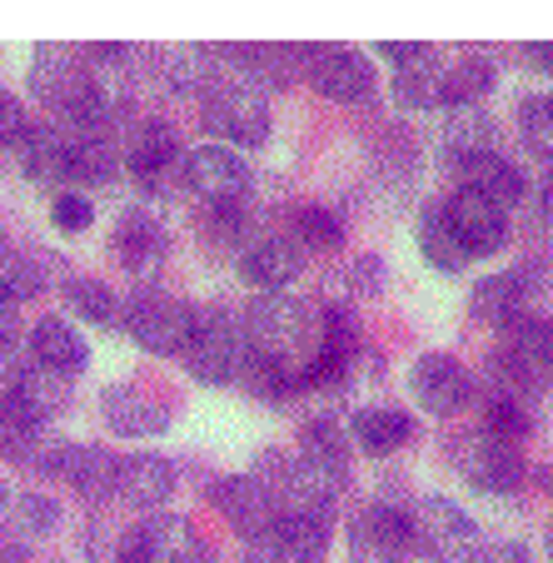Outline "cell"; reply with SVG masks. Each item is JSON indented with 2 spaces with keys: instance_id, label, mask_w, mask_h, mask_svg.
Returning <instances> with one entry per match:
<instances>
[{
  "instance_id": "obj_1",
  "label": "cell",
  "mask_w": 553,
  "mask_h": 563,
  "mask_svg": "<svg viewBox=\"0 0 553 563\" xmlns=\"http://www.w3.org/2000/svg\"><path fill=\"white\" fill-rule=\"evenodd\" d=\"M245 350L250 354H265V360H279V364H295L305 369L320 350V324L309 319V309L289 295H265L245 309Z\"/></svg>"
},
{
  "instance_id": "obj_2",
  "label": "cell",
  "mask_w": 553,
  "mask_h": 563,
  "mask_svg": "<svg viewBox=\"0 0 553 563\" xmlns=\"http://www.w3.org/2000/svg\"><path fill=\"white\" fill-rule=\"evenodd\" d=\"M185 369L200 384H230L240 379V364H245V334L224 309H204L195 314L190 340H185Z\"/></svg>"
},
{
  "instance_id": "obj_3",
  "label": "cell",
  "mask_w": 553,
  "mask_h": 563,
  "mask_svg": "<svg viewBox=\"0 0 553 563\" xmlns=\"http://www.w3.org/2000/svg\"><path fill=\"white\" fill-rule=\"evenodd\" d=\"M204 130L255 150L269 140V106L245 80H210L204 86Z\"/></svg>"
},
{
  "instance_id": "obj_4",
  "label": "cell",
  "mask_w": 553,
  "mask_h": 563,
  "mask_svg": "<svg viewBox=\"0 0 553 563\" xmlns=\"http://www.w3.org/2000/svg\"><path fill=\"white\" fill-rule=\"evenodd\" d=\"M195 309L185 299L165 295V289H140L125 309V330L140 350L150 354H180L185 340H190Z\"/></svg>"
},
{
  "instance_id": "obj_5",
  "label": "cell",
  "mask_w": 553,
  "mask_h": 563,
  "mask_svg": "<svg viewBox=\"0 0 553 563\" xmlns=\"http://www.w3.org/2000/svg\"><path fill=\"white\" fill-rule=\"evenodd\" d=\"M31 468H41V474H51V478H65V484H70L75 494H86V499H106V494H115L120 459L100 444H55V439H45Z\"/></svg>"
},
{
  "instance_id": "obj_6",
  "label": "cell",
  "mask_w": 553,
  "mask_h": 563,
  "mask_svg": "<svg viewBox=\"0 0 553 563\" xmlns=\"http://www.w3.org/2000/svg\"><path fill=\"white\" fill-rule=\"evenodd\" d=\"M414 543L439 563H479V529L454 499H424L414 514Z\"/></svg>"
},
{
  "instance_id": "obj_7",
  "label": "cell",
  "mask_w": 553,
  "mask_h": 563,
  "mask_svg": "<svg viewBox=\"0 0 553 563\" xmlns=\"http://www.w3.org/2000/svg\"><path fill=\"white\" fill-rule=\"evenodd\" d=\"M305 75L309 86L320 90L324 100H340V106H369L379 80H374V65L354 51L340 45H320V51H305Z\"/></svg>"
},
{
  "instance_id": "obj_8",
  "label": "cell",
  "mask_w": 553,
  "mask_h": 563,
  "mask_svg": "<svg viewBox=\"0 0 553 563\" xmlns=\"http://www.w3.org/2000/svg\"><path fill=\"white\" fill-rule=\"evenodd\" d=\"M454 464H458V474L474 484V489H484V494H519V484H523V459H519V449L513 444H504V439H494V434H464L454 444Z\"/></svg>"
},
{
  "instance_id": "obj_9",
  "label": "cell",
  "mask_w": 553,
  "mask_h": 563,
  "mask_svg": "<svg viewBox=\"0 0 553 563\" xmlns=\"http://www.w3.org/2000/svg\"><path fill=\"white\" fill-rule=\"evenodd\" d=\"M409 549H414V519L394 504H374L350 523L354 563H399Z\"/></svg>"
},
{
  "instance_id": "obj_10",
  "label": "cell",
  "mask_w": 553,
  "mask_h": 563,
  "mask_svg": "<svg viewBox=\"0 0 553 563\" xmlns=\"http://www.w3.org/2000/svg\"><path fill=\"white\" fill-rule=\"evenodd\" d=\"M180 175L195 195H204V200H214V205L245 200V190H250V165L240 159V150H224V145L190 150L185 165H180Z\"/></svg>"
},
{
  "instance_id": "obj_11",
  "label": "cell",
  "mask_w": 553,
  "mask_h": 563,
  "mask_svg": "<svg viewBox=\"0 0 553 563\" xmlns=\"http://www.w3.org/2000/svg\"><path fill=\"white\" fill-rule=\"evenodd\" d=\"M409 394H414V405H424L429 415H458L474 399V379H468V369L454 354H424L409 369Z\"/></svg>"
},
{
  "instance_id": "obj_12",
  "label": "cell",
  "mask_w": 553,
  "mask_h": 563,
  "mask_svg": "<svg viewBox=\"0 0 553 563\" xmlns=\"http://www.w3.org/2000/svg\"><path fill=\"white\" fill-rule=\"evenodd\" d=\"M444 214H449L458 245H464L468 255H494V250H504V240H509V220H504V210L494 200H484V195H474V190H458L454 200L444 205Z\"/></svg>"
},
{
  "instance_id": "obj_13",
  "label": "cell",
  "mask_w": 553,
  "mask_h": 563,
  "mask_svg": "<svg viewBox=\"0 0 553 563\" xmlns=\"http://www.w3.org/2000/svg\"><path fill=\"white\" fill-rule=\"evenodd\" d=\"M240 269H245L250 285L279 295V289L305 269V245H299V234H265V240H255V245L240 255Z\"/></svg>"
},
{
  "instance_id": "obj_14",
  "label": "cell",
  "mask_w": 553,
  "mask_h": 563,
  "mask_svg": "<svg viewBox=\"0 0 553 563\" xmlns=\"http://www.w3.org/2000/svg\"><path fill=\"white\" fill-rule=\"evenodd\" d=\"M115 494L130 509H161L175 494V464L161 454H130L115 468Z\"/></svg>"
},
{
  "instance_id": "obj_15",
  "label": "cell",
  "mask_w": 553,
  "mask_h": 563,
  "mask_svg": "<svg viewBox=\"0 0 553 563\" xmlns=\"http://www.w3.org/2000/svg\"><path fill=\"white\" fill-rule=\"evenodd\" d=\"M130 170H135V180L145 185V190H161L165 175L175 170V159H180V140H175L170 125H161V120H145V125L130 130Z\"/></svg>"
},
{
  "instance_id": "obj_16",
  "label": "cell",
  "mask_w": 553,
  "mask_h": 563,
  "mask_svg": "<svg viewBox=\"0 0 553 563\" xmlns=\"http://www.w3.org/2000/svg\"><path fill=\"white\" fill-rule=\"evenodd\" d=\"M106 424L125 439H155L170 424V409L161 399H150L145 389H106Z\"/></svg>"
},
{
  "instance_id": "obj_17",
  "label": "cell",
  "mask_w": 553,
  "mask_h": 563,
  "mask_svg": "<svg viewBox=\"0 0 553 563\" xmlns=\"http://www.w3.org/2000/svg\"><path fill=\"white\" fill-rule=\"evenodd\" d=\"M115 255L130 275H150L165 260V230L155 214L145 210H125L115 224Z\"/></svg>"
},
{
  "instance_id": "obj_18",
  "label": "cell",
  "mask_w": 553,
  "mask_h": 563,
  "mask_svg": "<svg viewBox=\"0 0 553 563\" xmlns=\"http://www.w3.org/2000/svg\"><path fill=\"white\" fill-rule=\"evenodd\" d=\"M214 504H220V514L240 533H259V529H269V523L279 519L275 504H269V494L259 489L255 474H250V478H220V484H214Z\"/></svg>"
},
{
  "instance_id": "obj_19",
  "label": "cell",
  "mask_w": 553,
  "mask_h": 563,
  "mask_svg": "<svg viewBox=\"0 0 553 563\" xmlns=\"http://www.w3.org/2000/svg\"><path fill=\"white\" fill-rule=\"evenodd\" d=\"M31 350H35V364H45V369H55V374H80L90 364V344L80 340V330L75 324H65V319H41L31 330Z\"/></svg>"
},
{
  "instance_id": "obj_20",
  "label": "cell",
  "mask_w": 553,
  "mask_h": 563,
  "mask_svg": "<svg viewBox=\"0 0 553 563\" xmlns=\"http://www.w3.org/2000/svg\"><path fill=\"white\" fill-rule=\"evenodd\" d=\"M439 150H444V159L454 170L468 165V159H479V155H494V120L474 106L449 110L444 130H439Z\"/></svg>"
},
{
  "instance_id": "obj_21",
  "label": "cell",
  "mask_w": 553,
  "mask_h": 563,
  "mask_svg": "<svg viewBox=\"0 0 553 563\" xmlns=\"http://www.w3.org/2000/svg\"><path fill=\"white\" fill-rule=\"evenodd\" d=\"M529 305V275L523 269H504V275H489L474 285V299H468V309H474V319H484V324H513L519 319V309Z\"/></svg>"
},
{
  "instance_id": "obj_22",
  "label": "cell",
  "mask_w": 553,
  "mask_h": 563,
  "mask_svg": "<svg viewBox=\"0 0 553 563\" xmlns=\"http://www.w3.org/2000/svg\"><path fill=\"white\" fill-rule=\"evenodd\" d=\"M458 175H464V190H474V195H484V200H494L499 210H509V205L523 200V175H519V165H509L504 155L468 159V165H458Z\"/></svg>"
},
{
  "instance_id": "obj_23",
  "label": "cell",
  "mask_w": 553,
  "mask_h": 563,
  "mask_svg": "<svg viewBox=\"0 0 553 563\" xmlns=\"http://www.w3.org/2000/svg\"><path fill=\"white\" fill-rule=\"evenodd\" d=\"M279 539H285L289 563H320L330 553L334 519L330 509H309V514H279Z\"/></svg>"
},
{
  "instance_id": "obj_24",
  "label": "cell",
  "mask_w": 553,
  "mask_h": 563,
  "mask_svg": "<svg viewBox=\"0 0 553 563\" xmlns=\"http://www.w3.org/2000/svg\"><path fill=\"white\" fill-rule=\"evenodd\" d=\"M350 439L369 459H384V454H394V449H405L409 439H414V419L399 415V409H360Z\"/></svg>"
},
{
  "instance_id": "obj_25",
  "label": "cell",
  "mask_w": 553,
  "mask_h": 563,
  "mask_svg": "<svg viewBox=\"0 0 553 563\" xmlns=\"http://www.w3.org/2000/svg\"><path fill=\"white\" fill-rule=\"evenodd\" d=\"M299 459H305L314 474H324L330 484L344 489V474H350V439L340 434L334 419H314V424H305V454Z\"/></svg>"
},
{
  "instance_id": "obj_26",
  "label": "cell",
  "mask_w": 553,
  "mask_h": 563,
  "mask_svg": "<svg viewBox=\"0 0 553 563\" xmlns=\"http://www.w3.org/2000/svg\"><path fill=\"white\" fill-rule=\"evenodd\" d=\"M11 399L25 405L45 424V419L65 405V374L45 369V364H21V369L11 374Z\"/></svg>"
},
{
  "instance_id": "obj_27",
  "label": "cell",
  "mask_w": 553,
  "mask_h": 563,
  "mask_svg": "<svg viewBox=\"0 0 553 563\" xmlns=\"http://www.w3.org/2000/svg\"><path fill=\"white\" fill-rule=\"evenodd\" d=\"M489 90H494V60H484V55H464V60L439 70V106H454V110L474 106Z\"/></svg>"
},
{
  "instance_id": "obj_28",
  "label": "cell",
  "mask_w": 553,
  "mask_h": 563,
  "mask_svg": "<svg viewBox=\"0 0 553 563\" xmlns=\"http://www.w3.org/2000/svg\"><path fill=\"white\" fill-rule=\"evenodd\" d=\"M419 250H424V260L434 269H444V275H458V269L474 260L464 245H458L454 224H449V214L439 210V205H429V210L419 214Z\"/></svg>"
},
{
  "instance_id": "obj_29",
  "label": "cell",
  "mask_w": 553,
  "mask_h": 563,
  "mask_svg": "<svg viewBox=\"0 0 553 563\" xmlns=\"http://www.w3.org/2000/svg\"><path fill=\"white\" fill-rule=\"evenodd\" d=\"M41 419L25 405H15L11 394L0 399V459H15V464H35L41 454Z\"/></svg>"
},
{
  "instance_id": "obj_30",
  "label": "cell",
  "mask_w": 553,
  "mask_h": 563,
  "mask_svg": "<svg viewBox=\"0 0 553 563\" xmlns=\"http://www.w3.org/2000/svg\"><path fill=\"white\" fill-rule=\"evenodd\" d=\"M21 159L25 175L41 185L70 180V140H65V130H31V140L21 145Z\"/></svg>"
},
{
  "instance_id": "obj_31",
  "label": "cell",
  "mask_w": 553,
  "mask_h": 563,
  "mask_svg": "<svg viewBox=\"0 0 553 563\" xmlns=\"http://www.w3.org/2000/svg\"><path fill=\"white\" fill-rule=\"evenodd\" d=\"M41 289H45L41 265H35L25 250H15V245H5V240H0V309L25 305V299H35Z\"/></svg>"
},
{
  "instance_id": "obj_32",
  "label": "cell",
  "mask_w": 553,
  "mask_h": 563,
  "mask_svg": "<svg viewBox=\"0 0 553 563\" xmlns=\"http://www.w3.org/2000/svg\"><path fill=\"white\" fill-rule=\"evenodd\" d=\"M5 523H11V533L21 543H35L45 539V533L60 523V504L51 499V494H21V499H11V509H5Z\"/></svg>"
},
{
  "instance_id": "obj_33",
  "label": "cell",
  "mask_w": 553,
  "mask_h": 563,
  "mask_svg": "<svg viewBox=\"0 0 553 563\" xmlns=\"http://www.w3.org/2000/svg\"><path fill=\"white\" fill-rule=\"evenodd\" d=\"M519 135L533 155L553 165V90H539L519 106Z\"/></svg>"
},
{
  "instance_id": "obj_34",
  "label": "cell",
  "mask_w": 553,
  "mask_h": 563,
  "mask_svg": "<svg viewBox=\"0 0 553 563\" xmlns=\"http://www.w3.org/2000/svg\"><path fill=\"white\" fill-rule=\"evenodd\" d=\"M65 299H70V309L80 319H90V324H115V314H120V299H115V289L110 285H100V279H70L65 285Z\"/></svg>"
},
{
  "instance_id": "obj_35",
  "label": "cell",
  "mask_w": 553,
  "mask_h": 563,
  "mask_svg": "<svg viewBox=\"0 0 553 563\" xmlns=\"http://www.w3.org/2000/svg\"><path fill=\"white\" fill-rule=\"evenodd\" d=\"M439 55H429V60L409 65V70H399V80H394V90H399V100L405 106H439Z\"/></svg>"
},
{
  "instance_id": "obj_36",
  "label": "cell",
  "mask_w": 553,
  "mask_h": 563,
  "mask_svg": "<svg viewBox=\"0 0 553 563\" xmlns=\"http://www.w3.org/2000/svg\"><path fill=\"white\" fill-rule=\"evenodd\" d=\"M295 234H299V245H320V250H334L344 245V224L334 210H324V205H305L295 220Z\"/></svg>"
},
{
  "instance_id": "obj_37",
  "label": "cell",
  "mask_w": 553,
  "mask_h": 563,
  "mask_svg": "<svg viewBox=\"0 0 553 563\" xmlns=\"http://www.w3.org/2000/svg\"><path fill=\"white\" fill-rule=\"evenodd\" d=\"M513 350L549 374L553 369V319H519L513 324Z\"/></svg>"
},
{
  "instance_id": "obj_38",
  "label": "cell",
  "mask_w": 553,
  "mask_h": 563,
  "mask_svg": "<svg viewBox=\"0 0 553 563\" xmlns=\"http://www.w3.org/2000/svg\"><path fill=\"white\" fill-rule=\"evenodd\" d=\"M484 434L504 439V444H519L523 434H529V409L519 405V399H494L489 409H484Z\"/></svg>"
},
{
  "instance_id": "obj_39",
  "label": "cell",
  "mask_w": 553,
  "mask_h": 563,
  "mask_svg": "<svg viewBox=\"0 0 553 563\" xmlns=\"http://www.w3.org/2000/svg\"><path fill=\"white\" fill-rule=\"evenodd\" d=\"M31 130L35 125H31V115L21 110V100L0 90V150H21L25 140H31Z\"/></svg>"
},
{
  "instance_id": "obj_40",
  "label": "cell",
  "mask_w": 553,
  "mask_h": 563,
  "mask_svg": "<svg viewBox=\"0 0 553 563\" xmlns=\"http://www.w3.org/2000/svg\"><path fill=\"white\" fill-rule=\"evenodd\" d=\"M51 220L60 234H80V230H90V220H96V205H90L86 195H60V200L51 205Z\"/></svg>"
},
{
  "instance_id": "obj_41",
  "label": "cell",
  "mask_w": 553,
  "mask_h": 563,
  "mask_svg": "<svg viewBox=\"0 0 553 563\" xmlns=\"http://www.w3.org/2000/svg\"><path fill=\"white\" fill-rule=\"evenodd\" d=\"M245 563H289L285 539H279V519L259 533H245Z\"/></svg>"
},
{
  "instance_id": "obj_42",
  "label": "cell",
  "mask_w": 553,
  "mask_h": 563,
  "mask_svg": "<svg viewBox=\"0 0 553 563\" xmlns=\"http://www.w3.org/2000/svg\"><path fill=\"white\" fill-rule=\"evenodd\" d=\"M379 55L394 65V70H409V65L429 60V55H434V45H379Z\"/></svg>"
},
{
  "instance_id": "obj_43",
  "label": "cell",
  "mask_w": 553,
  "mask_h": 563,
  "mask_svg": "<svg viewBox=\"0 0 553 563\" xmlns=\"http://www.w3.org/2000/svg\"><path fill=\"white\" fill-rule=\"evenodd\" d=\"M479 563H533V553L523 543H494V549H479Z\"/></svg>"
},
{
  "instance_id": "obj_44",
  "label": "cell",
  "mask_w": 553,
  "mask_h": 563,
  "mask_svg": "<svg viewBox=\"0 0 553 563\" xmlns=\"http://www.w3.org/2000/svg\"><path fill=\"white\" fill-rule=\"evenodd\" d=\"M379 279H384V265L374 255H364L360 265H354V289H364V295H379Z\"/></svg>"
},
{
  "instance_id": "obj_45",
  "label": "cell",
  "mask_w": 553,
  "mask_h": 563,
  "mask_svg": "<svg viewBox=\"0 0 553 563\" xmlns=\"http://www.w3.org/2000/svg\"><path fill=\"white\" fill-rule=\"evenodd\" d=\"M15 360V319L11 309H0V369H11Z\"/></svg>"
},
{
  "instance_id": "obj_46",
  "label": "cell",
  "mask_w": 553,
  "mask_h": 563,
  "mask_svg": "<svg viewBox=\"0 0 553 563\" xmlns=\"http://www.w3.org/2000/svg\"><path fill=\"white\" fill-rule=\"evenodd\" d=\"M529 65L543 75H553V45H529Z\"/></svg>"
},
{
  "instance_id": "obj_47",
  "label": "cell",
  "mask_w": 553,
  "mask_h": 563,
  "mask_svg": "<svg viewBox=\"0 0 553 563\" xmlns=\"http://www.w3.org/2000/svg\"><path fill=\"white\" fill-rule=\"evenodd\" d=\"M543 210H549V224H553V180L543 185Z\"/></svg>"
},
{
  "instance_id": "obj_48",
  "label": "cell",
  "mask_w": 553,
  "mask_h": 563,
  "mask_svg": "<svg viewBox=\"0 0 553 563\" xmlns=\"http://www.w3.org/2000/svg\"><path fill=\"white\" fill-rule=\"evenodd\" d=\"M5 509H11V494H5V484H0V519H5Z\"/></svg>"
},
{
  "instance_id": "obj_49",
  "label": "cell",
  "mask_w": 553,
  "mask_h": 563,
  "mask_svg": "<svg viewBox=\"0 0 553 563\" xmlns=\"http://www.w3.org/2000/svg\"><path fill=\"white\" fill-rule=\"evenodd\" d=\"M0 563H21V549H5L0 553Z\"/></svg>"
},
{
  "instance_id": "obj_50",
  "label": "cell",
  "mask_w": 553,
  "mask_h": 563,
  "mask_svg": "<svg viewBox=\"0 0 553 563\" xmlns=\"http://www.w3.org/2000/svg\"><path fill=\"white\" fill-rule=\"evenodd\" d=\"M539 478H543V489L553 494V468H539Z\"/></svg>"
},
{
  "instance_id": "obj_51",
  "label": "cell",
  "mask_w": 553,
  "mask_h": 563,
  "mask_svg": "<svg viewBox=\"0 0 553 563\" xmlns=\"http://www.w3.org/2000/svg\"><path fill=\"white\" fill-rule=\"evenodd\" d=\"M549 553H553V523H549Z\"/></svg>"
}]
</instances>
